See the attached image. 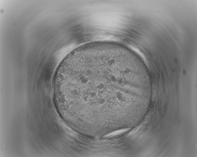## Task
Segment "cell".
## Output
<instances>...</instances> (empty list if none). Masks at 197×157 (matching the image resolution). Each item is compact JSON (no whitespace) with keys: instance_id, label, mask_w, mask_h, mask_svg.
Returning <instances> with one entry per match:
<instances>
[{"instance_id":"cell-1","label":"cell","mask_w":197,"mask_h":157,"mask_svg":"<svg viewBox=\"0 0 197 157\" xmlns=\"http://www.w3.org/2000/svg\"><path fill=\"white\" fill-rule=\"evenodd\" d=\"M141 76L127 50L108 43L79 47L63 60L55 75L58 100L75 126L106 131L118 126L133 107Z\"/></svg>"}]
</instances>
